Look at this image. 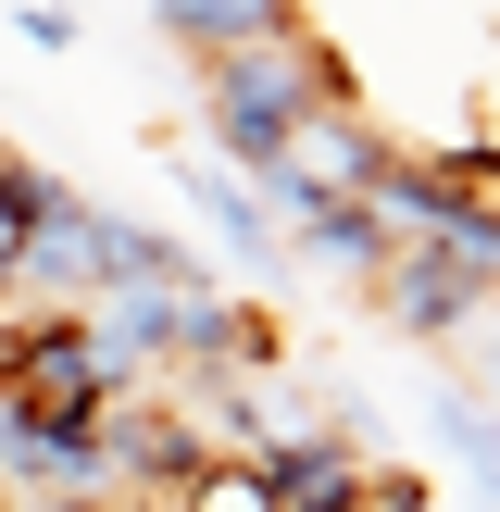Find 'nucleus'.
Returning a JSON list of instances; mask_svg holds the SVG:
<instances>
[{"label": "nucleus", "mask_w": 500, "mask_h": 512, "mask_svg": "<svg viewBox=\"0 0 500 512\" xmlns=\"http://www.w3.org/2000/svg\"><path fill=\"white\" fill-rule=\"evenodd\" d=\"M313 100H350L338 88V50H325L313 25L275 38V50H225V63H200V150H213L225 175H263Z\"/></svg>", "instance_id": "f257e3e1"}, {"label": "nucleus", "mask_w": 500, "mask_h": 512, "mask_svg": "<svg viewBox=\"0 0 500 512\" xmlns=\"http://www.w3.org/2000/svg\"><path fill=\"white\" fill-rule=\"evenodd\" d=\"M375 175H388V138H375L350 100H313V113L288 125V150H275L250 188H263V213L288 225V213H313V200H363Z\"/></svg>", "instance_id": "f03ea898"}, {"label": "nucleus", "mask_w": 500, "mask_h": 512, "mask_svg": "<svg viewBox=\"0 0 500 512\" xmlns=\"http://www.w3.org/2000/svg\"><path fill=\"white\" fill-rule=\"evenodd\" d=\"M163 175L188 188V213H200V225H213V238L238 250V263H250V288H288V275H300L288 225L263 213V188H250V175H225L213 150H188V138H163Z\"/></svg>", "instance_id": "7ed1b4c3"}, {"label": "nucleus", "mask_w": 500, "mask_h": 512, "mask_svg": "<svg viewBox=\"0 0 500 512\" xmlns=\"http://www.w3.org/2000/svg\"><path fill=\"white\" fill-rule=\"evenodd\" d=\"M363 438H338V425H300V438H275L263 450V488L275 512H363Z\"/></svg>", "instance_id": "20e7f679"}, {"label": "nucleus", "mask_w": 500, "mask_h": 512, "mask_svg": "<svg viewBox=\"0 0 500 512\" xmlns=\"http://www.w3.org/2000/svg\"><path fill=\"white\" fill-rule=\"evenodd\" d=\"M150 25H163L188 63H225V50H275V38H300V0H150Z\"/></svg>", "instance_id": "39448f33"}, {"label": "nucleus", "mask_w": 500, "mask_h": 512, "mask_svg": "<svg viewBox=\"0 0 500 512\" xmlns=\"http://www.w3.org/2000/svg\"><path fill=\"white\" fill-rule=\"evenodd\" d=\"M288 250H300L313 275L375 288V275H388V250H400V225L375 213V200H313V213H288Z\"/></svg>", "instance_id": "423d86ee"}, {"label": "nucleus", "mask_w": 500, "mask_h": 512, "mask_svg": "<svg viewBox=\"0 0 500 512\" xmlns=\"http://www.w3.org/2000/svg\"><path fill=\"white\" fill-rule=\"evenodd\" d=\"M425 438L450 450V463H463V488L500 512V413H488V388H463V375H438V388H425Z\"/></svg>", "instance_id": "0eeeda50"}, {"label": "nucleus", "mask_w": 500, "mask_h": 512, "mask_svg": "<svg viewBox=\"0 0 500 512\" xmlns=\"http://www.w3.org/2000/svg\"><path fill=\"white\" fill-rule=\"evenodd\" d=\"M13 38H25V50H75V13H63V0H25Z\"/></svg>", "instance_id": "6e6552de"}, {"label": "nucleus", "mask_w": 500, "mask_h": 512, "mask_svg": "<svg viewBox=\"0 0 500 512\" xmlns=\"http://www.w3.org/2000/svg\"><path fill=\"white\" fill-rule=\"evenodd\" d=\"M488 388H500V375H488Z\"/></svg>", "instance_id": "1a4fd4ad"}]
</instances>
